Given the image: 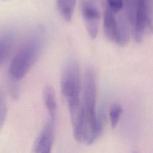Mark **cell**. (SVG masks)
Listing matches in <instances>:
<instances>
[{"label": "cell", "instance_id": "6da1fadb", "mask_svg": "<svg viewBox=\"0 0 153 153\" xmlns=\"http://www.w3.org/2000/svg\"><path fill=\"white\" fill-rule=\"evenodd\" d=\"M96 87L95 75L91 66L86 68L83 85L82 110L84 117L83 143L91 145L102 133L103 123L96 112Z\"/></svg>", "mask_w": 153, "mask_h": 153}, {"label": "cell", "instance_id": "7a4b0ae2", "mask_svg": "<svg viewBox=\"0 0 153 153\" xmlns=\"http://www.w3.org/2000/svg\"><path fill=\"white\" fill-rule=\"evenodd\" d=\"M44 40L43 30L39 28L17 51L9 68L11 79L18 81L26 75L36 61L41 51Z\"/></svg>", "mask_w": 153, "mask_h": 153}, {"label": "cell", "instance_id": "3957f363", "mask_svg": "<svg viewBox=\"0 0 153 153\" xmlns=\"http://www.w3.org/2000/svg\"><path fill=\"white\" fill-rule=\"evenodd\" d=\"M126 11L133 36L136 41L139 42L143 39L146 29L151 27L149 0H127Z\"/></svg>", "mask_w": 153, "mask_h": 153}, {"label": "cell", "instance_id": "277c9868", "mask_svg": "<svg viewBox=\"0 0 153 153\" xmlns=\"http://www.w3.org/2000/svg\"><path fill=\"white\" fill-rule=\"evenodd\" d=\"M60 88L68 103L81 100L80 71L77 62L74 59L69 60L64 67L60 79Z\"/></svg>", "mask_w": 153, "mask_h": 153}, {"label": "cell", "instance_id": "5b68a950", "mask_svg": "<svg viewBox=\"0 0 153 153\" xmlns=\"http://www.w3.org/2000/svg\"><path fill=\"white\" fill-rule=\"evenodd\" d=\"M55 121L50 119L35 139L32 153H51L55 131Z\"/></svg>", "mask_w": 153, "mask_h": 153}, {"label": "cell", "instance_id": "8992f818", "mask_svg": "<svg viewBox=\"0 0 153 153\" xmlns=\"http://www.w3.org/2000/svg\"><path fill=\"white\" fill-rule=\"evenodd\" d=\"M82 16L88 36L90 38L94 39L99 32L100 19L98 8L93 2L85 1L82 6Z\"/></svg>", "mask_w": 153, "mask_h": 153}, {"label": "cell", "instance_id": "52a82bcc", "mask_svg": "<svg viewBox=\"0 0 153 153\" xmlns=\"http://www.w3.org/2000/svg\"><path fill=\"white\" fill-rule=\"evenodd\" d=\"M115 14L106 7L103 23V30L106 38L109 40L114 42L117 38L119 29L118 19H117Z\"/></svg>", "mask_w": 153, "mask_h": 153}, {"label": "cell", "instance_id": "ba28073f", "mask_svg": "<svg viewBox=\"0 0 153 153\" xmlns=\"http://www.w3.org/2000/svg\"><path fill=\"white\" fill-rule=\"evenodd\" d=\"M43 99L45 108L50 115V119L56 120L57 100L55 91L51 85H47L44 88Z\"/></svg>", "mask_w": 153, "mask_h": 153}, {"label": "cell", "instance_id": "9c48e42d", "mask_svg": "<svg viewBox=\"0 0 153 153\" xmlns=\"http://www.w3.org/2000/svg\"><path fill=\"white\" fill-rule=\"evenodd\" d=\"M56 4L59 13L66 22H70L72 18L76 0H56Z\"/></svg>", "mask_w": 153, "mask_h": 153}, {"label": "cell", "instance_id": "30bf717a", "mask_svg": "<svg viewBox=\"0 0 153 153\" xmlns=\"http://www.w3.org/2000/svg\"><path fill=\"white\" fill-rule=\"evenodd\" d=\"M13 39L11 35L6 34L0 37V66L5 61L13 45Z\"/></svg>", "mask_w": 153, "mask_h": 153}, {"label": "cell", "instance_id": "8fae6325", "mask_svg": "<svg viewBox=\"0 0 153 153\" xmlns=\"http://www.w3.org/2000/svg\"><path fill=\"white\" fill-rule=\"evenodd\" d=\"M123 114V109L118 104H114L109 111V119L112 128L116 127Z\"/></svg>", "mask_w": 153, "mask_h": 153}, {"label": "cell", "instance_id": "7c38bea8", "mask_svg": "<svg viewBox=\"0 0 153 153\" xmlns=\"http://www.w3.org/2000/svg\"><path fill=\"white\" fill-rule=\"evenodd\" d=\"M7 114L6 101L4 94L0 88V131L5 121Z\"/></svg>", "mask_w": 153, "mask_h": 153}, {"label": "cell", "instance_id": "4fadbf2b", "mask_svg": "<svg viewBox=\"0 0 153 153\" xmlns=\"http://www.w3.org/2000/svg\"><path fill=\"white\" fill-rule=\"evenodd\" d=\"M124 1V0H106V7L115 13H117L123 7Z\"/></svg>", "mask_w": 153, "mask_h": 153}, {"label": "cell", "instance_id": "5bb4252c", "mask_svg": "<svg viewBox=\"0 0 153 153\" xmlns=\"http://www.w3.org/2000/svg\"><path fill=\"white\" fill-rule=\"evenodd\" d=\"M133 153H136V152H133Z\"/></svg>", "mask_w": 153, "mask_h": 153}]
</instances>
